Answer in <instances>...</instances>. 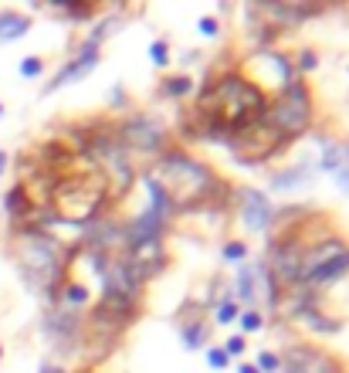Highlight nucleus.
<instances>
[{
    "instance_id": "10",
    "label": "nucleus",
    "mask_w": 349,
    "mask_h": 373,
    "mask_svg": "<svg viewBox=\"0 0 349 373\" xmlns=\"http://www.w3.org/2000/svg\"><path fill=\"white\" fill-rule=\"evenodd\" d=\"M302 258H305V245L299 238H289V241H278L272 248V272L278 282H299V272H302Z\"/></svg>"
},
{
    "instance_id": "34",
    "label": "nucleus",
    "mask_w": 349,
    "mask_h": 373,
    "mask_svg": "<svg viewBox=\"0 0 349 373\" xmlns=\"http://www.w3.org/2000/svg\"><path fill=\"white\" fill-rule=\"evenodd\" d=\"M0 116H4V106H0Z\"/></svg>"
},
{
    "instance_id": "28",
    "label": "nucleus",
    "mask_w": 349,
    "mask_h": 373,
    "mask_svg": "<svg viewBox=\"0 0 349 373\" xmlns=\"http://www.w3.org/2000/svg\"><path fill=\"white\" fill-rule=\"evenodd\" d=\"M221 350H224L228 357H241V353H244V336H231V340L224 343Z\"/></svg>"
},
{
    "instance_id": "29",
    "label": "nucleus",
    "mask_w": 349,
    "mask_h": 373,
    "mask_svg": "<svg viewBox=\"0 0 349 373\" xmlns=\"http://www.w3.org/2000/svg\"><path fill=\"white\" fill-rule=\"evenodd\" d=\"M217 31H221V24H217L214 17H200V34H207V38H214Z\"/></svg>"
},
{
    "instance_id": "31",
    "label": "nucleus",
    "mask_w": 349,
    "mask_h": 373,
    "mask_svg": "<svg viewBox=\"0 0 349 373\" xmlns=\"http://www.w3.org/2000/svg\"><path fill=\"white\" fill-rule=\"evenodd\" d=\"M238 373H258V367H251V363H241V367H238Z\"/></svg>"
},
{
    "instance_id": "3",
    "label": "nucleus",
    "mask_w": 349,
    "mask_h": 373,
    "mask_svg": "<svg viewBox=\"0 0 349 373\" xmlns=\"http://www.w3.org/2000/svg\"><path fill=\"white\" fill-rule=\"evenodd\" d=\"M102 201H106V180L92 167L51 186V207L58 221H72V224L95 221V214L102 211Z\"/></svg>"
},
{
    "instance_id": "17",
    "label": "nucleus",
    "mask_w": 349,
    "mask_h": 373,
    "mask_svg": "<svg viewBox=\"0 0 349 373\" xmlns=\"http://www.w3.org/2000/svg\"><path fill=\"white\" fill-rule=\"evenodd\" d=\"M309 177H312V167H309V163H299V167H292V170L278 173V177H275V186H302V184H309Z\"/></svg>"
},
{
    "instance_id": "26",
    "label": "nucleus",
    "mask_w": 349,
    "mask_h": 373,
    "mask_svg": "<svg viewBox=\"0 0 349 373\" xmlns=\"http://www.w3.org/2000/svg\"><path fill=\"white\" fill-rule=\"evenodd\" d=\"M228 363H231V357L221 350V346H211V350H207V367H214V370H224Z\"/></svg>"
},
{
    "instance_id": "14",
    "label": "nucleus",
    "mask_w": 349,
    "mask_h": 373,
    "mask_svg": "<svg viewBox=\"0 0 349 373\" xmlns=\"http://www.w3.org/2000/svg\"><path fill=\"white\" fill-rule=\"evenodd\" d=\"M319 163H322V170L333 173L336 184L349 194V143L322 140V160Z\"/></svg>"
},
{
    "instance_id": "8",
    "label": "nucleus",
    "mask_w": 349,
    "mask_h": 373,
    "mask_svg": "<svg viewBox=\"0 0 349 373\" xmlns=\"http://www.w3.org/2000/svg\"><path fill=\"white\" fill-rule=\"evenodd\" d=\"M234 292L244 306H258V302H272L275 299V285H272V272L265 265H241L234 275Z\"/></svg>"
},
{
    "instance_id": "25",
    "label": "nucleus",
    "mask_w": 349,
    "mask_h": 373,
    "mask_svg": "<svg viewBox=\"0 0 349 373\" xmlns=\"http://www.w3.org/2000/svg\"><path fill=\"white\" fill-rule=\"evenodd\" d=\"M224 258H228V262H244V258H248V245H244V241H228V245H224Z\"/></svg>"
},
{
    "instance_id": "12",
    "label": "nucleus",
    "mask_w": 349,
    "mask_h": 373,
    "mask_svg": "<svg viewBox=\"0 0 349 373\" xmlns=\"http://www.w3.org/2000/svg\"><path fill=\"white\" fill-rule=\"evenodd\" d=\"M241 221L248 231H268L272 228V204L258 190H241Z\"/></svg>"
},
{
    "instance_id": "15",
    "label": "nucleus",
    "mask_w": 349,
    "mask_h": 373,
    "mask_svg": "<svg viewBox=\"0 0 349 373\" xmlns=\"http://www.w3.org/2000/svg\"><path fill=\"white\" fill-rule=\"evenodd\" d=\"M31 31V17L17 11H0V41H17Z\"/></svg>"
},
{
    "instance_id": "22",
    "label": "nucleus",
    "mask_w": 349,
    "mask_h": 373,
    "mask_svg": "<svg viewBox=\"0 0 349 373\" xmlns=\"http://www.w3.org/2000/svg\"><path fill=\"white\" fill-rule=\"evenodd\" d=\"M190 85H194V82L187 75H177V78H167V82H163V92L173 95V99H180V95L190 92Z\"/></svg>"
},
{
    "instance_id": "24",
    "label": "nucleus",
    "mask_w": 349,
    "mask_h": 373,
    "mask_svg": "<svg viewBox=\"0 0 349 373\" xmlns=\"http://www.w3.org/2000/svg\"><path fill=\"white\" fill-rule=\"evenodd\" d=\"M150 62L156 65V68H163V65L170 62V48H167V41H153V45H150Z\"/></svg>"
},
{
    "instance_id": "5",
    "label": "nucleus",
    "mask_w": 349,
    "mask_h": 373,
    "mask_svg": "<svg viewBox=\"0 0 349 373\" xmlns=\"http://www.w3.org/2000/svg\"><path fill=\"white\" fill-rule=\"evenodd\" d=\"M265 119L272 126L282 140H299L309 123H312V99H309V89L302 82H285L282 92L275 95L265 109Z\"/></svg>"
},
{
    "instance_id": "6",
    "label": "nucleus",
    "mask_w": 349,
    "mask_h": 373,
    "mask_svg": "<svg viewBox=\"0 0 349 373\" xmlns=\"http://www.w3.org/2000/svg\"><path fill=\"white\" fill-rule=\"evenodd\" d=\"M346 272H349V248L339 238H326L319 245L305 248L299 282L312 285V289H326V285L343 279Z\"/></svg>"
},
{
    "instance_id": "35",
    "label": "nucleus",
    "mask_w": 349,
    "mask_h": 373,
    "mask_svg": "<svg viewBox=\"0 0 349 373\" xmlns=\"http://www.w3.org/2000/svg\"><path fill=\"white\" fill-rule=\"evenodd\" d=\"M0 353H4V346H0Z\"/></svg>"
},
{
    "instance_id": "7",
    "label": "nucleus",
    "mask_w": 349,
    "mask_h": 373,
    "mask_svg": "<svg viewBox=\"0 0 349 373\" xmlns=\"http://www.w3.org/2000/svg\"><path fill=\"white\" fill-rule=\"evenodd\" d=\"M282 136L275 133L272 126H268V119L261 116V119H255V123L241 126L238 133H231V146H234V156L238 160H244V163H261V160H268V156L282 146Z\"/></svg>"
},
{
    "instance_id": "23",
    "label": "nucleus",
    "mask_w": 349,
    "mask_h": 373,
    "mask_svg": "<svg viewBox=\"0 0 349 373\" xmlns=\"http://www.w3.org/2000/svg\"><path fill=\"white\" fill-rule=\"evenodd\" d=\"M17 68H21V75H24V78H38L41 72H45V62H41L38 55H28V58L17 65Z\"/></svg>"
},
{
    "instance_id": "18",
    "label": "nucleus",
    "mask_w": 349,
    "mask_h": 373,
    "mask_svg": "<svg viewBox=\"0 0 349 373\" xmlns=\"http://www.w3.org/2000/svg\"><path fill=\"white\" fill-rule=\"evenodd\" d=\"M61 302H65V306H85V302H89V289L78 285V282H65V289H61Z\"/></svg>"
},
{
    "instance_id": "9",
    "label": "nucleus",
    "mask_w": 349,
    "mask_h": 373,
    "mask_svg": "<svg viewBox=\"0 0 349 373\" xmlns=\"http://www.w3.org/2000/svg\"><path fill=\"white\" fill-rule=\"evenodd\" d=\"M282 367H285V373H343V367L316 346H292Z\"/></svg>"
},
{
    "instance_id": "1",
    "label": "nucleus",
    "mask_w": 349,
    "mask_h": 373,
    "mask_svg": "<svg viewBox=\"0 0 349 373\" xmlns=\"http://www.w3.org/2000/svg\"><path fill=\"white\" fill-rule=\"evenodd\" d=\"M268 109V99L255 82L241 75H224L214 82V89L204 92L200 99V116L207 119L211 133H238L241 126L261 119Z\"/></svg>"
},
{
    "instance_id": "30",
    "label": "nucleus",
    "mask_w": 349,
    "mask_h": 373,
    "mask_svg": "<svg viewBox=\"0 0 349 373\" xmlns=\"http://www.w3.org/2000/svg\"><path fill=\"white\" fill-rule=\"evenodd\" d=\"M299 65H302L305 72H309V68H316V55H312V51H302V55H299Z\"/></svg>"
},
{
    "instance_id": "13",
    "label": "nucleus",
    "mask_w": 349,
    "mask_h": 373,
    "mask_svg": "<svg viewBox=\"0 0 349 373\" xmlns=\"http://www.w3.org/2000/svg\"><path fill=\"white\" fill-rule=\"evenodd\" d=\"M99 38H102V31H95V34H92L89 41L82 45V51H78V58H75V62H68V65H65V72H61V75L55 78L51 85H48L45 92H55V89H61V85H68L72 78H82L85 72H92V68H95V55H99Z\"/></svg>"
},
{
    "instance_id": "20",
    "label": "nucleus",
    "mask_w": 349,
    "mask_h": 373,
    "mask_svg": "<svg viewBox=\"0 0 349 373\" xmlns=\"http://www.w3.org/2000/svg\"><path fill=\"white\" fill-rule=\"evenodd\" d=\"M180 336L187 346H204V340H207V323H183Z\"/></svg>"
},
{
    "instance_id": "27",
    "label": "nucleus",
    "mask_w": 349,
    "mask_h": 373,
    "mask_svg": "<svg viewBox=\"0 0 349 373\" xmlns=\"http://www.w3.org/2000/svg\"><path fill=\"white\" fill-rule=\"evenodd\" d=\"M275 373V370H282V360L275 357V353H258V373Z\"/></svg>"
},
{
    "instance_id": "16",
    "label": "nucleus",
    "mask_w": 349,
    "mask_h": 373,
    "mask_svg": "<svg viewBox=\"0 0 349 373\" xmlns=\"http://www.w3.org/2000/svg\"><path fill=\"white\" fill-rule=\"evenodd\" d=\"M4 207L11 211V218H24L28 214V207H31V201H28V186L24 184H17L7 197H4Z\"/></svg>"
},
{
    "instance_id": "19",
    "label": "nucleus",
    "mask_w": 349,
    "mask_h": 373,
    "mask_svg": "<svg viewBox=\"0 0 349 373\" xmlns=\"http://www.w3.org/2000/svg\"><path fill=\"white\" fill-rule=\"evenodd\" d=\"M238 316H241V306H238V299H221L217 302V323L221 326H228V323H238Z\"/></svg>"
},
{
    "instance_id": "2",
    "label": "nucleus",
    "mask_w": 349,
    "mask_h": 373,
    "mask_svg": "<svg viewBox=\"0 0 349 373\" xmlns=\"http://www.w3.org/2000/svg\"><path fill=\"white\" fill-rule=\"evenodd\" d=\"M153 180L160 184V190L167 194L170 204L177 207H197V204H207L214 194V177L200 160L180 153V150H167L156 160V170H153Z\"/></svg>"
},
{
    "instance_id": "4",
    "label": "nucleus",
    "mask_w": 349,
    "mask_h": 373,
    "mask_svg": "<svg viewBox=\"0 0 349 373\" xmlns=\"http://www.w3.org/2000/svg\"><path fill=\"white\" fill-rule=\"evenodd\" d=\"M17 262L28 272L31 282L38 285H58L61 272H65V251L55 238L45 231H21L17 234Z\"/></svg>"
},
{
    "instance_id": "33",
    "label": "nucleus",
    "mask_w": 349,
    "mask_h": 373,
    "mask_svg": "<svg viewBox=\"0 0 349 373\" xmlns=\"http://www.w3.org/2000/svg\"><path fill=\"white\" fill-rule=\"evenodd\" d=\"M41 373H61V370H58V367H48V363H45V367H41Z\"/></svg>"
},
{
    "instance_id": "11",
    "label": "nucleus",
    "mask_w": 349,
    "mask_h": 373,
    "mask_svg": "<svg viewBox=\"0 0 349 373\" xmlns=\"http://www.w3.org/2000/svg\"><path fill=\"white\" fill-rule=\"evenodd\" d=\"M119 143L126 150H160V143H163V133H160V126L150 123V119H129V123L119 129Z\"/></svg>"
},
{
    "instance_id": "21",
    "label": "nucleus",
    "mask_w": 349,
    "mask_h": 373,
    "mask_svg": "<svg viewBox=\"0 0 349 373\" xmlns=\"http://www.w3.org/2000/svg\"><path fill=\"white\" fill-rule=\"evenodd\" d=\"M238 326H241L244 333H258V329L265 326V316H261L258 309H244L241 316H238Z\"/></svg>"
},
{
    "instance_id": "32",
    "label": "nucleus",
    "mask_w": 349,
    "mask_h": 373,
    "mask_svg": "<svg viewBox=\"0 0 349 373\" xmlns=\"http://www.w3.org/2000/svg\"><path fill=\"white\" fill-rule=\"evenodd\" d=\"M7 170V153H4V150H0V173Z\"/></svg>"
}]
</instances>
